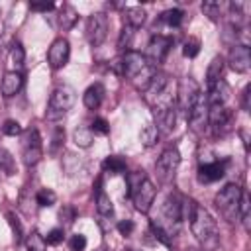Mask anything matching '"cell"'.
I'll return each mask as SVG.
<instances>
[{
	"label": "cell",
	"instance_id": "6da1fadb",
	"mask_svg": "<svg viewBox=\"0 0 251 251\" xmlns=\"http://www.w3.org/2000/svg\"><path fill=\"white\" fill-rule=\"evenodd\" d=\"M190 231L196 237V241L202 245L204 251H214L220 243V235H218V224L214 220V216L204 208V206H196L192 218H190Z\"/></svg>",
	"mask_w": 251,
	"mask_h": 251
},
{
	"label": "cell",
	"instance_id": "7a4b0ae2",
	"mask_svg": "<svg viewBox=\"0 0 251 251\" xmlns=\"http://www.w3.org/2000/svg\"><path fill=\"white\" fill-rule=\"evenodd\" d=\"M75 102H76V92H75L73 86H69V84L57 86V88L51 92V96H49V104H47L45 118L51 120V122L63 118V116L75 106Z\"/></svg>",
	"mask_w": 251,
	"mask_h": 251
},
{
	"label": "cell",
	"instance_id": "3957f363",
	"mask_svg": "<svg viewBox=\"0 0 251 251\" xmlns=\"http://www.w3.org/2000/svg\"><path fill=\"white\" fill-rule=\"evenodd\" d=\"M241 192H243V188H241L239 184L229 182V184H226V186L214 196V204H216V208L220 210V214H222L229 224H233L235 218H237Z\"/></svg>",
	"mask_w": 251,
	"mask_h": 251
},
{
	"label": "cell",
	"instance_id": "277c9868",
	"mask_svg": "<svg viewBox=\"0 0 251 251\" xmlns=\"http://www.w3.org/2000/svg\"><path fill=\"white\" fill-rule=\"evenodd\" d=\"M147 65L149 63H147V57L143 53H139V51H126L120 59H116L112 63V69H114L116 75L133 80Z\"/></svg>",
	"mask_w": 251,
	"mask_h": 251
},
{
	"label": "cell",
	"instance_id": "5b68a950",
	"mask_svg": "<svg viewBox=\"0 0 251 251\" xmlns=\"http://www.w3.org/2000/svg\"><path fill=\"white\" fill-rule=\"evenodd\" d=\"M43 157V143L37 127H27L22 133V161L25 167H35Z\"/></svg>",
	"mask_w": 251,
	"mask_h": 251
},
{
	"label": "cell",
	"instance_id": "8992f818",
	"mask_svg": "<svg viewBox=\"0 0 251 251\" xmlns=\"http://www.w3.org/2000/svg\"><path fill=\"white\" fill-rule=\"evenodd\" d=\"M175 92H176V110H180L182 116H184V120H186L188 114H190V110L194 108L196 100L202 94L200 92V86H198V82L194 78L184 76V78H180V82H178V86H176Z\"/></svg>",
	"mask_w": 251,
	"mask_h": 251
},
{
	"label": "cell",
	"instance_id": "52a82bcc",
	"mask_svg": "<svg viewBox=\"0 0 251 251\" xmlns=\"http://www.w3.org/2000/svg\"><path fill=\"white\" fill-rule=\"evenodd\" d=\"M180 165V151L173 145V147H167L159 159L155 161V175L161 182H171L175 178V173Z\"/></svg>",
	"mask_w": 251,
	"mask_h": 251
},
{
	"label": "cell",
	"instance_id": "ba28073f",
	"mask_svg": "<svg viewBox=\"0 0 251 251\" xmlns=\"http://www.w3.org/2000/svg\"><path fill=\"white\" fill-rule=\"evenodd\" d=\"M161 214H163L165 224H167L165 229H167L171 235L176 233V231H178V226H180V222H182V196L176 194V192H171V194L165 198L163 206H161Z\"/></svg>",
	"mask_w": 251,
	"mask_h": 251
},
{
	"label": "cell",
	"instance_id": "9c48e42d",
	"mask_svg": "<svg viewBox=\"0 0 251 251\" xmlns=\"http://www.w3.org/2000/svg\"><path fill=\"white\" fill-rule=\"evenodd\" d=\"M84 33H86V39L92 47H100L108 37V16L102 12L90 14L86 20Z\"/></svg>",
	"mask_w": 251,
	"mask_h": 251
},
{
	"label": "cell",
	"instance_id": "30bf717a",
	"mask_svg": "<svg viewBox=\"0 0 251 251\" xmlns=\"http://www.w3.org/2000/svg\"><path fill=\"white\" fill-rule=\"evenodd\" d=\"M155 196H157L155 184H153L149 178H143L141 184L133 190V194H131L129 198H131V202H133V206H135L137 212L147 214L149 208H151V204H153V200H155Z\"/></svg>",
	"mask_w": 251,
	"mask_h": 251
},
{
	"label": "cell",
	"instance_id": "8fae6325",
	"mask_svg": "<svg viewBox=\"0 0 251 251\" xmlns=\"http://www.w3.org/2000/svg\"><path fill=\"white\" fill-rule=\"evenodd\" d=\"M69 57H71V45L65 37H57L47 49V63L55 71L63 69L69 63Z\"/></svg>",
	"mask_w": 251,
	"mask_h": 251
},
{
	"label": "cell",
	"instance_id": "7c38bea8",
	"mask_svg": "<svg viewBox=\"0 0 251 251\" xmlns=\"http://www.w3.org/2000/svg\"><path fill=\"white\" fill-rule=\"evenodd\" d=\"M227 63H229L231 71H235V73H247L249 67H251V51H249V45L233 43L231 49H229V55H227Z\"/></svg>",
	"mask_w": 251,
	"mask_h": 251
},
{
	"label": "cell",
	"instance_id": "4fadbf2b",
	"mask_svg": "<svg viewBox=\"0 0 251 251\" xmlns=\"http://www.w3.org/2000/svg\"><path fill=\"white\" fill-rule=\"evenodd\" d=\"M186 122L190 126V129L196 131V133H202L208 127V102H206V94H200V98L196 100L194 108L190 110Z\"/></svg>",
	"mask_w": 251,
	"mask_h": 251
},
{
	"label": "cell",
	"instance_id": "5bb4252c",
	"mask_svg": "<svg viewBox=\"0 0 251 251\" xmlns=\"http://www.w3.org/2000/svg\"><path fill=\"white\" fill-rule=\"evenodd\" d=\"M171 47H173V37L163 35V33H155V35L149 39L147 55H149V59L157 65V63H163V61H165V57L169 55Z\"/></svg>",
	"mask_w": 251,
	"mask_h": 251
},
{
	"label": "cell",
	"instance_id": "9a60e30c",
	"mask_svg": "<svg viewBox=\"0 0 251 251\" xmlns=\"http://www.w3.org/2000/svg\"><path fill=\"white\" fill-rule=\"evenodd\" d=\"M227 159L224 161H212V163H202L198 167V182L202 184H210V182H216L220 178H224L226 175V169H227Z\"/></svg>",
	"mask_w": 251,
	"mask_h": 251
},
{
	"label": "cell",
	"instance_id": "2e32d148",
	"mask_svg": "<svg viewBox=\"0 0 251 251\" xmlns=\"http://www.w3.org/2000/svg\"><path fill=\"white\" fill-rule=\"evenodd\" d=\"M22 86H24V76H22V73L10 71V73H6L4 78H2L0 90H2V96H4V98H12V96H16V94L22 90Z\"/></svg>",
	"mask_w": 251,
	"mask_h": 251
},
{
	"label": "cell",
	"instance_id": "e0dca14e",
	"mask_svg": "<svg viewBox=\"0 0 251 251\" xmlns=\"http://www.w3.org/2000/svg\"><path fill=\"white\" fill-rule=\"evenodd\" d=\"M94 204H96V210L102 218H110L114 214V204L110 200V196L104 192L102 188V178H96V186H94Z\"/></svg>",
	"mask_w": 251,
	"mask_h": 251
},
{
	"label": "cell",
	"instance_id": "ac0fdd59",
	"mask_svg": "<svg viewBox=\"0 0 251 251\" xmlns=\"http://www.w3.org/2000/svg\"><path fill=\"white\" fill-rule=\"evenodd\" d=\"M104 94H106L104 84H102V82H94V84H90V86L84 90L82 102H84V106H86L88 110H96V108H100V104H102V100H104Z\"/></svg>",
	"mask_w": 251,
	"mask_h": 251
},
{
	"label": "cell",
	"instance_id": "d6986e66",
	"mask_svg": "<svg viewBox=\"0 0 251 251\" xmlns=\"http://www.w3.org/2000/svg\"><path fill=\"white\" fill-rule=\"evenodd\" d=\"M145 18H147V14L141 6H131V8L124 10V22H126V25H129L133 29L141 27L145 24Z\"/></svg>",
	"mask_w": 251,
	"mask_h": 251
},
{
	"label": "cell",
	"instance_id": "ffe728a7",
	"mask_svg": "<svg viewBox=\"0 0 251 251\" xmlns=\"http://www.w3.org/2000/svg\"><path fill=\"white\" fill-rule=\"evenodd\" d=\"M224 67H226V63H224V57H222V55H216V57L210 61L208 71H206V82H208V86H212L214 82H218V80L222 78Z\"/></svg>",
	"mask_w": 251,
	"mask_h": 251
},
{
	"label": "cell",
	"instance_id": "44dd1931",
	"mask_svg": "<svg viewBox=\"0 0 251 251\" xmlns=\"http://www.w3.org/2000/svg\"><path fill=\"white\" fill-rule=\"evenodd\" d=\"M237 218L241 220V224H243L245 231H251V200H249V192H247V190H243V192H241Z\"/></svg>",
	"mask_w": 251,
	"mask_h": 251
},
{
	"label": "cell",
	"instance_id": "7402d4cb",
	"mask_svg": "<svg viewBox=\"0 0 251 251\" xmlns=\"http://www.w3.org/2000/svg\"><path fill=\"white\" fill-rule=\"evenodd\" d=\"M102 169H104V173H110V175H122V173H126L127 163L120 155H110L102 161Z\"/></svg>",
	"mask_w": 251,
	"mask_h": 251
},
{
	"label": "cell",
	"instance_id": "603a6c76",
	"mask_svg": "<svg viewBox=\"0 0 251 251\" xmlns=\"http://www.w3.org/2000/svg\"><path fill=\"white\" fill-rule=\"evenodd\" d=\"M73 141H75V145H76V147L86 149V147H90V145H92L94 135H92L90 127H86V126H78V127L73 131Z\"/></svg>",
	"mask_w": 251,
	"mask_h": 251
},
{
	"label": "cell",
	"instance_id": "cb8c5ba5",
	"mask_svg": "<svg viewBox=\"0 0 251 251\" xmlns=\"http://www.w3.org/2000/svg\"><path fill=\"white\" fill-rule=\"evenodd\" d=\"M76 20H78L76 10H75L73 6H69V4H65V6L61 8V12H59V25H61L63 29H71V27H75Z\"/></svg>",
	"mask_w": 251,
	"mask_h": 251
},
{
	"label": "cell",
	"instance_id": "d4e9b609",
	"mask_svg": "<svg viewBox=\"0 0 251 251\" xmlns=\"http://www.w3.org/2000/svg\"><path fill=\"white\" fill-rule=\"evenodd\" d=\"M0 171H2L4 175H8V176L16 175V171H18L16 159H14V155H12L6 147H0Z\"/></svg>",
	"mask_w": 251,
	"mask_h": 251
},
{
	"label": "cell",
	"instance_id": "484cf974",
	"mask_svg": "<svg viewBox=\"0 0 251 251\" xmlns=\"http://www.w3.org/2000/svg\"><path fill=\"white\" fill-rule=\"evenodd\" d=\"M161 22L171 25V27H178L182 22H184V10L180 8H171V10H165L161 14Z\"/></svg>",
	"mask_w": 251,
	"mask_h": 251
},
{
	"label": "cell",
	"instance_id": "4316f807",
	"mask_svg": "<svg viewBox=\"0 0 251 251\" xmlns=\"http://www.w3.org/2000/svg\"><path fill=\"white\" fill-rule=\"evenodd\" d=\"M157 139H159V129H157L155 124H149V126H145V127L139 131V141H141L145 147L155 145Z\"/></svg>",
	"mask_w": 251,
	"mask_h": 251
},
{
	"label": "cell",
	"instance_id": "83f0119b",
	"mask_svg": "<svg viewBox=\"0 0 251 251\" xmlns=\"http://www.w3.org/2000/svg\"><path fill=\"white\" fill-rule=\"evenodd\" d=\"M57 202V194L51 188H39L35 192V204L41 208H51Z\"/></svg>",
	"mask_w": 251,
	"mask_h": 251
},
{
	"label": "cell",
	"instance_id": "f1b7e54d",
	"mask_svg": "<svg viewBox=\"0 0 251 251\" xmlns=\"http://www.w3.org/2000/svg\"><path fill=\"white\" fill-rule=\"evenodd\" d=\"M202 12H204V16H208L212 22H218L220 16H222V4L216 2V0H206V2H202Z\"/></svg>",
	"mask_w": 251,
	"mask_h": 251
},
{
	"label": "cell",
	"instance_id": "f546056e",
	"mask_svg": "<svg viewBox=\"0 0 251 251\" xmlns=\"http://www.w3.org/2000/svg\"><path fill=\"white\" fill-rule=\"evenodd\" d=\"M133 35H135V29L124 24V27H122V31H120V37H118V49H120V51H129L127 47H129Z\"/></svg>",
	"mask_w": 251,
	"mask_h": 251
},
{
	"label": "cell",
	"instance_id": "4dcf8cb0",
	"mask_svg": "<svg viewBox=\"0 0 251 251\" xmlns=\"http://www.w3.org/2000/svg\"><path fill=\"white\" fill-rule=\"evenodd\" d=\"M6 220H8L10 227H12V233H14V241H16V245H18V243H22V239H24V229H22L20 220L16 218V214H14V212H8V214H6Z\"/></svg>",
	"mask_w": 251,
	"mask_h": 251
},
{
	"label": "cell",
	"instance_id": "1f68e13d",
	"mask_svg": "<svg viewBox=\"0 0 251 251\" xmlns=\"http://www.w3.org/2000/svg\"><path fill=\"white\" fill-rule=\"evenodd\" d=\"M63 143H65V127L57 126L53 129V137H51V143H49V153L55 155L59 151V147H63Z\"/></svg>",
	"mask_w": 251,
	"mask_h": 251
},
{
	"label": "cell",
	"instance_id": "d6a6232c",
	"mask_svg": "<svg viewBox=\"0 0 251 251\" xmlns=\"http://www.w3.org/2000/svg\"><path fill=\"white\" fill-rule=\"evenodd\" d=\"M198 53H200V41L196 37H188L182 43V55L188 57V59H194Z\"/></svg>",
	"mask_w": 251,
	"mask_h": 251
},
{
	"label": "cell",
	"instance_id": "836d02e7",
	"mask_svg": "<svg viewBox=\"0 0 251 251\" xmlns=\"http://www.w3.org/2000/svg\"><path fill=\"white\" fill-rule=\"evenodd\" d=\"M10 59H12V63H14L16 67H22V65H24V61H25V51H24V47H22L20 41H14V43H12Z\"/></svg>",
	"mask_w": 251,
	"mask_h": 251
},
{
	"label": "cell",
	"instance_id": "e575fe53",
	"mask_svg": "<svg viewBox=\"0 0 251 251\" xmlns=\"http://www.w3.org/2000/svg\"><path fill=\"white\" fill-rule=\"evenodd\" d=\"M27 251H47V243L37 231H33L27 237Z\"/></svg>",
	"mask_w": 251,
	"mask_h": 251
},
{
	"label": "cell",
	"instance_id": "d590c367",
	"mask_svg": "<svg viewBox=\"0 0 251 251\" xmlns=\"http://www.w3.org/2000/svg\"><path fill=\"white\" fill-rule=\"evenodd\" d=\"M88 127H90L92 135H108V131H110V124L104 118H94Z\"/></svg>",
	"mask_w": 251,
	"mask_h": 251
},
{
	"label": "cell",
	"instance_id": "8d00e7d4",
	"mask_svg": "<svg viewBox=\"0 0 251 251\" xmlns=\"http://www.w3.org/2000/svg\"><path fill=\"white\" fill-rule=\"evenodd\" d=\"M2 131L6 135H10V137H16V135H22L24 133V129H22V126H20L18 120H6L4 126H2Z\"/></svg>",
	"mask_w": 251,
	"mask_h": 251
},
{
	"label": "cell",
	"instance_id": "74e56055",
	"mask_svg": "<svg viewBox=\"0 0 251 251\" xmlns=\"http://www.w3.org/2000/svg\"><path fill=\"white\" fill-rule=\"evenodd\" d=\"M143 178H147V176L143 175V171H135V173H129V175H127V188H129V190H127V196L133 194V190L141 184Z\"/></svg>",
	"mask_w": 251,
	"mask_h": 251
},
{
	"label": "cell",
	"instance_id": "f35d334b",
	"mask_svg": "<svg viewBox=\"0 0 251 251\" xmlns=\"http://www.w3.org/2000/svg\"><path fill=\"white\" fill-rule=\"evenodd\" d=\"M59 218H61V224L63 226H73V222L76 220V212H75V208L73 206H63L61 208V212H59Z\"/></svg>",
	"mask_w": 251,
	"mask_h": 251
},
{
	"label": "cell",
	"instance_id": "ab89813d",
	"mask_svg": "<svg viewBox=\"0 0 251 251\" xmlns=\"http://www.w3.org/2000/svg\"><path fill=\"white\" fill-rule=\"evenodd\" d=\"M43 239H45L47 245H59V243H63V239H65V231H63V227H53Z\"/></svg>",
	"mask_w": 251,
	"mask_h": 251
},
{
	"label": "cell",
	"instance_id": "60d3db41",
	"mask_svg": "<svg viewBox=\"0 0 251 251\" xmlns=\"http://www.w3.org/2000/svg\"><path fill=\"white\" fill-rule=\"evenodd\" d=\"M69 247H71V251H84V247H86V237H84L82 233H75V235H71V239H69Z\"/></svg>",
	"mask_w": 251,
	"mask_h": 251
},
{
	"label": "cell",
	"instance_id": "b9f144b4",
	"mask_svg": "<svg viewBox=\"0 0 251 251\" xmlns=\"http://www.w3.org/2000/svg\"><path fill=\"white\" fill-rule=\"evenodd\" d=\"M118 231H120V235H124V237H129L131 233H133V229H135V224L131 222V220H122V222H118Z\"/></svg>",
	"mask_w": 251,
	"mask_h": 251
},
{
	"label": "cell",
	"instance_id": "7bdbcfd3",
	"mask_svg": "<svg viewBox=\"0 0 251 251\" xmlns=\"http://www.w3.org/2000/svg\"><path fill=\"white\" fill-rule=\"evenodd\" d=\"M241 110L249 112L251 110V84H247L241 92Z\"/></svg>",
	"mask_w": 251,
	"mask_h": 251
},
{
	"label": "cell",
	"instance_id": "ee69618b",
	"mask_svg": "<svg viewBox=\"0 0 251 251\" xmlns=\"http://www.w3.org/2000/svg\"><path fill=\"white\" fill-rule=\"evenodd\" d=\"M29 8L33 12H51V10H55V4L53 2H31Z\"/></svg>",
	"mask_w": 251,
	"mask_h": 251
},
{
	"label": "cell",
	"instance_id": "f6af8a7d",
	"mask_svg": "<svg viewBox=\"0 0 251 251\" xmlns=\"http://www.w3.org/2000/svg\"><path fill=\"white\" fill-rule=\"evenodd\" d=\"M194 251H204V249H194Z\"/></svg>",
	"mask_w": 251,
	"mask_h": 251
},
{
	"label": "cell",
	"instance_id": "bcb514c9",
	"mask_svg": "<svg viewBox=\"0 0 251 251\" xmlns=\"http://www.w3.org/2000/svg\"><path fill=\"white\" fill-rule=\"evenodd\" d=\"M126 251H133V249H126Z\"/></svg>",
	"mask_w": 251,
	"mask_h": 251
}]
</instances>
